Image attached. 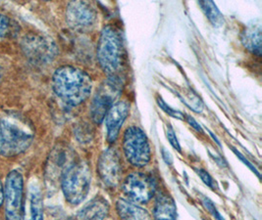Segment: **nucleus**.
<instances>
[{"instance_id":"5","label":"nucleus","mask_w":262,"mask_h":220,"mask_svg":"<svg viewBox=\"0 0 262 220\" xmlns=\"http://www.w3.org/2000/svg\"><path fill=\"white\" fill-rule=\"evenodd\" d=\"M123 151L132 165L143 167L151 160L149 141L143 129L138 127L128 128L123 137Z\"/></svg>"},{"instance_id":"19","label":"nucleus","mask_w":262,"mask_h":220,"mask_svg":"<svg viewBox=\"0 0 262 220\" xmlns=\"http://www.w3.org/2000/svg\"><path fill=\"white\" fill-rule=\"evenodd\" d=\"M200 6L203 8L209 22L216 28L221 27L224 23V18L221 12L217 8L214 2L212 1H201Z\"/></svg>"},{"instance_id":"21","label":"nucleus","mask_w":262,"mask_h":220,"mask_svg":"<svg viewBox=\"0 0 262 220\" xmlns=\"http://www.w3.org/2000/svg\"><path fill=\"white\" fill-rule=\"evenodd\" d=\"M157 103L159 105V107L167 113L169 116H173L175 118L178 119H184L185 118V115L183 113H181L180 111H176L174 109H172L169 105H167L161 98H157Z\"/></svg>"},{"instance_id":"9","label":"nucleus","mask_w":262,"mask_h":220,"mask_svg":"<svg viewBox=\"0 0 262 220\" xmlns=\"http://www.w3.org/2000/svg\"><path fill=\"white\" fill-rule=\"evenodd\" d=\"M155 188L154 178L143 173H133L128 175L123 184L125 194L132 201L140 204L147 203L151 200L155 195Z\"/></svg>"},{"instance_id":"1","label":"nucleus","mask_w":262,"mask_h":220,"mask_svg":"<svg viewBox=\"0 0 262 220\" xmlns=\"http://www.w3.org/2000/svg\"><path fill=\"white\" fill-rule=\"evenodd\" d=\"M52 88L62 103L76 107L83 103L91 95L93 81L83 70L63 66L53 74Z\"/></svg>"},{"instance_id":"4","label":"nucleus","mask_w":262,"mask_h":220,"mask_svg":"<svg viewBox=\"0 0 262 220\" xmlns=\"http://www.w3.org/2000/svg\"><path fill=\"white\" fill-rule=\"evenodd\" d=\"M60 182L66 201L71 205H79L90 192L91 169L85 162H75L62 175Z\"/></svg>"},{"instance_id":"27","label":"nucleus","mask_w":262,"mask_h":220,"mask_svg":"<svg viewBox=\"0 0 262 220\" xmlns=\"http://www.w3.org/2000/svg\"><path fill=\"white\" fill-rule=\"evenodd\" d=\"M3 200H4V188L0 181V208L3 205Z\"/></svg>"},{"instance_id":"14","label":"nucleus","mask_w":262,"mask_h":220,"mask_svg":"<svg viewBox=\"0 0 262 220\" xmlns=\"http://www.w3.org/2000/svg\"><path fill=\"white\" fill-rule=\"evenodd\" d=\"M129 115V104L125 101L116 102L105 116L108 142L114 143L119 136L120 129Z\"/></svg>"},{"instance_id":"22","label":"nucleus","mask_w":262,"mask_h":220,"mask_svg":"<svg viewBox=\"0 0 262 220\" xmlns=\"http://www.w3.org/2000/svg\"><path fill=\"white\" fill-rule=\"evenodd\" d=\"M203 205L204 207L207 209V210L212 214V216L214 217L216 220H224V218L221 216V214L218 212V210L215 208L214 204L206 198H203Z\"/></svg>"},{"instance_id":"12","label":"nucleus","mask_w":262,"mask_h":220,"mask_svg":"<svg viewBox=\"0 0 262 220\" xmlns=\"http://www.w3.org/2000/svg\"><path fill=\"white\" fill-rule=\"evenodd\" d=\"M75 162L72 151L65 146H57L48 158L47 176L49 181L60 179L64 173Z\"/></svg>"},{"instance_id":"26","label":"nucleus","mask_w":262,"mask_h":220,"mask_svg":"<svg viewBox=\"0 0 262 220\" xmlns=\"http://www.w3.org/2000/svg\"><path fill=\"white\" fill-rule=\"evenodd\" d=\"M235 151V153H236V155H237V156H238V158H239V159H241V160H242V161H243V162H245V163H246V164H248V166H249V167H250V169H251V170H252V172H254V173H255V174H257V175H258V176H259V174H258V172H257V170H256V169H255V167H254V166H253V165H252V164H251V163H250V162H249V161H248V160H246V159H245V157H244V156H242V155H241V154H239V153H238V152H237V151L236 150H234Z\"/></svg>"},{"instance_id":"16","label":"nucleus","mask_w":262,"mask_h":220,"mask_svg":"<svg viewBox=\"0 0 262 220\" xmlns=\"http://www.w3.org/2000/svg\"><path fill=\"white\" fill-rule=\"evenodd\" d=\"M155 220H177V209L174 200L166 193H160L155 200Z\"/></svg>"},{"instance_id":"13","label":"nucleus","mask_w":262,"mask_h":220,"mask_svg":"<svg viewBox=\"0 0 262 220\" xmlns=\"http://www.w3.org/2000/svg\"><path fill=\"white\" fill-rule=\"evenodd\" d=\"M22 220H43V197L36 181H31L28 186Z\"/></svg>"},{"instance_id":"25","label":"nucleus","mask_w":262,"mask_h":220,"mask_svg":"<svg viewBox=\"0 0 262 220\" xmlns=\"http://www.w3.org/2000/svg\"><path fill=\"white\" fill-rule=\"evenodd\" d=\"M187 121L191 125V127H192V128H194L196 131H199V132H202L203 133V128H202V127L198 124V121L193 118V117H191V116H187Z\"/></svg>"},{"instance_id":"2","label":"nucleus","mask_w":262,"mask_h":220,"mask_svg":"<svg viewBox=\"0 0 262 220\" xmlns=\"http://www.w3.org/2000/svg\"><path fill=\"white\" fill-rule=\"evenodd\" d=\"M34 132L24 117L16 114L0 115V155L15 157L33 143Z\"/></svg>"},{"instance_id":"23","label":"nucleus","mask_w":262,"mask_h":220,"mask_svg":"<svg viewBox=\"0 0 262 220\" xmlns=\"http://www.w3.org/2000/svg\"><path fill=\"white\" fill-rule=\"evenodd\" d=\"M195 172L198 173L199 176L202 178V180L204 182V184H205V185L210 187L211 189H214L215 181L213 180V178L211 177V175H210V174H208L206 170L202 169V168H200V169H195Z\"/></svg>"},{"instance_id":"15","label":"nucleus","mask_w":262,"mask_h":220,"mask_svg":"<svg viewBox=\"0 0 262 220\" xmlns=\"http://www.w3.org/2000/svg\"><path fill=\"white\" fill-rule=\"evenodd\" d=\"M109 205L102 197H96L81 209L74 220H103L107 216Z\"/></svg>"},{"instance_id":"8","label":"nucleus","mask_w":262,"mask_h":220,"mask_svg":"<svg viewBox=\"0 0 262 220\" xmlns=\"http://www.w3.org/2000/svg\"><path fill=\"white\" fill-rule=\"evenodd\" d=\"M5 219L22 220L24 206V179L18 170L6 176L4 185Z\"/></svg>"},{"instance_id":"28","label":"nucleus","mask_w":262,"mask_h":220,"mask_svg":"<svg viewBox=\"0 0 262 220\" xmlns=\"http://www.w3.org/2000/svg\"><path fill=\"white\" fill-rule=\"evenodd\" d=\"M163 157H164V160L167 163H169V164L172 163V158H171L170 154L167 153L166 151H163Z\"/></svg>"},{"instance_id":"6","label":"nucleus","mask_w":262,"mask_h":220,"mask_svg":"<svg viewBox=\"0 0 262 220\" xmlns=\"http://www.w3.org/2000/svg\"><path fill=\"white\" fill-rule=\"evenodd\" d=\"M21 48L29 61L38 66L49 64L57 54V47L54 41L40 34L31 33L25 35L21 41Z\"/></svg>"},{"instance_id":"11","label":"nucleus","mask_w":262,"mask_h":220,"mask_svg":"<svg viewBox=\"0 0 262 220\" xmlns=\"http://www.w3.org/2000/svg\"><path fill=\"white\" fill-rule=\"evenodd\" d=\"M97 14L95 8L84 1H73L67 6L66 21L76 31H85L95 26Z\"/></svg>"},{"instance_id":"10","label":"nucleus","mask_w":262,"mask_h":220,"mask_svg":"<svg viewBox=\"0 0 262 220\" xmlns=\"http://www.w3.org/2000/svg\"><path fill=\"white\" fill-rule=\"evenodd\" d=\"M97 172L100 179L108 188L118 185L122 175V163L119 154L112 147L103 151L97 162Z\"/></svg>"},{"instance_id":"17","label":"nucleus","mask_w":262,"mask_h":220,"mask_svg":"<svg viewBox=\"0 0 262 220\" xmlns=\"http://www.w3.org/2000/svg\"><path fill=\"white\" fill-rule=\"evenodd\" d=\"M116 209L121 220H151L147 210L124 199L116 203Z\"/></svg>"},{"instance_id":"18","label":"nucleus","mask_w":262,"mask_h":220,"mask_svg":"<svg viewBox=\"0 0 262 220\" xmlns=\"http://www.w3.org/2000/svg\"><path fill=\"white\" fill-rule=\"evenodd\" d=\"M242 42L249 51L257 56L261 54V23H250L242 35Z\"/></svg>"},{"instance_id":"3","label":"nucleus","mask_w":262,"mask_h":220,"mask_svg":"<svg viewBox=\"0 0 262 220\" xmlns=\"http://www.w3.org/2000/svg\"><path fill=\"white\" fill-rule=\"evenodd\" d=\"M97 59L99 66L108 77L120 76L123 69L125 52L122 35L114 26L103 28L97 46Z\"/></svg>"},{"instance_id":"7","label":"nucleus","mask_w":262,"mask_h":220,"mask_svg":"<svg viewBox=\"0 0 262 220\" xmlns=\"http://www.w3.org/2000/svg\"><path fill=\"white\" fill-rule=\"evenodd\" d=\"M123 87V80L120 76L108 77V80L100 86L91 105V116L96 124H101L108 111L116 103Z\"/></svg>"},{"instance_id":"24","label":"nucleus","mask_w":262,"mask_h":220,"mask_svg":"<svg viewBox=\"0 0 262 220\" xmlns=\"http://www.w3.org/2000/svg\"><path fill=\"white\" fill-rule=\"evenodd\" d=\"M167 138L169 140L170 144H171L176 150L179 151V152L181 151V146H180L178 138H177V136H176V134H175L173 128H170V127L168 128V130H167Z\"/></svg>"},{"instance_id":"20","label":"nucleus","mask_w":262,"mask_h":220,"mask_svg":"<svg viewBox=\"0 0 262 220\" xmlns=\"http://www.w3.org/2000/svg\"><path fill=\"white\" fill-rule=\"evenodd\" d=\"M13 25L10 19L0 14V37H6L12 34Z\"/></svg>"}]
</instances>
